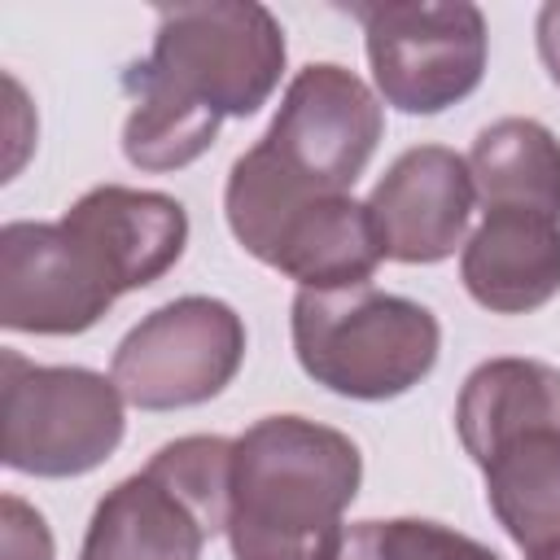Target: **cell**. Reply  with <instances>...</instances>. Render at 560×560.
Returning <instances> with one entry per match:
<instances>
[{"label": "cell", "instance_id": "obj_1", "mask_svg": "<svg viewBox=\"0 0 560 560\" xmlns=\"http://www.w3.org/2000/svg\"><path fill=\"white\" fill-rule=\"evenodd\" d=\"M284 31L258 0H201L158 9V35L144 61L122 79L131 114L122 153L140 171H179L197 162L223 118L258 114L284 74Z\"/></svg>", "mask_w": 560, "mask_h": 560}, {"label": "cell", "instance_id": "obj_2", "mask_svg": "<svg viewBox=\"0 0 560 560\" xmlns=\"http://www.w3.org/2000/svg\"><path fill=\"white\" fill-rule=\"evenodd\" d=\"M363 481L350 433L306 416H262L232 438V560H332Z\"/></svg>", "mask_w": 560, "mask_h": 560}, {"label": "cell", "instance_id": "obj_3", "mask_svg": "<svg viewBox=\"0 0 560 560\" xmlns=\"http://www.w3.org/2000/svg\"><path fill=\"white\" fill-rule=\"evenodd\" d=\"M455 433L508 538L525 556L560 547V368L516 354L477 363L455 402Z\"/></svg>", "mask_w": 560, "mask_h": 560}, {"label": "cell", "instance_id": "obj_4", "mask_svg": "<svg viewBox=\"0 0 560 560\" xmlns=\"http://www.w3.org/2000/svg\"><path fill=\"white\" fill-rule=\"evenodd\" d=\"M223 210L241 249L302 289L372 284L385 258L368 201L293 179L262 144L232 162Z\"/></svg>", "mask_w": 560, "mask_h": 560}, {"label": "cell", "instance_id": "obj_5", "mask_svg": "<svg viewBox=\"0 0 560 560\" xmlns=\"http://www.w3.org/2000/svg\"><path fill=\"white\" fill-rule=\"evenodd\" d=\"M289 328L302 372L359 402L407 394L433 372L442 350L433 311L376 284L298 289Z\"/></svg>", "mask_w": 560, "mask_h": 560}, {"label": "cell", "instance_id": "obj_6", "mask_svg": "<svg viewBox=\"0 0 560 560\" xmlns=\"http://www.w3.org/2000/svg\"><path fill=\"white\" fill-rule=\"evenodd\" d=\"M232 438L192 433L153 451L96 503L79 560H201L206 538L228 529Z\"/></svg>", "mask_w": 560, "mask_h": 560}, {"label": "cell", "instance_id": "obj_7", "mask_svg": "<svg viewBox=\"0 0 560 560\" xmlns=\"http://www.w3.org/2000/svg\"><path fill=\"white\" fill-rule=\"evenodd\" d=\"M4 468L26 477H83L101 468L122 433V394L92 368H44L18 350L0 354Z\"/></svg>", "mask_w": 560, "mask_h": 560}, {"label": "cell", "instance_id": "obj_8", "mask_svg": "<svg viewBox=\"0 0 560 560\" xmlns=\"http://www.w3.org/2000/svg\"><path fill=\"white\" fill-rule=\"evenodd\" d=\"M368 35L372 79L402 114H442L486 74V13L468 0H385L350 9Z\"/></svg>", "mask_w": 560, "mask_h": 560}, {"label": "cell", "instance_id": "obj_9", "mask_svg": "<svg viewBox=\"0 0 560 560\" xmlns=\"http://www.w3.org/2000/svg\"><path fill=\"white\" fill-rule=\"evenodd\" d=\"M245 363V319L206 293L149 311L114 350L109 376L140 411L210 402Z\"/></svg>", "mask_w": 560, "mask_h": 560}, {"label": "cell", "instance_id": "obj_10", "mask_svg": "<svg viewBox=\"0 0 560 560\" xmlns=\"http://www.w3.org/2000/svg\"><path fill=\"white\" fill-rule=\"evenodd\" d=\"M385 131L381 96L337 61L302 66L258 140L293 179L319 192H350Z\"/></svg>", "mask_w": 560, "mask_h": 560}, {"label": "cell", "instance_id": "obj_11", "mask_svg": "<svg viewBox=\"0 0 560 560\" xmlns=\"http://www.w3.org/2000/svg\"><path fill=\"white\" fill-rule=\"evenodd\" d=\"M122 289L101 254L61 219H13L0 228V324L9 332L74 337L88 332Z\"/></svg>", "mask_w": 560, "mask_h": 560}, {"label": "cell", "instance_id": "obj_12", "mask_svg": "<svg viewBox=\"0 0 560 560\" xmlns=\"http://www.w3.org/2000/svg\"><path fill=\"white\" fill-rule=\"evenodd\" d=\"M477 188L468 158L446 144H416L389 162L368 197L381 254L394 262L429 267L455 254L468 232Z\"/></svg>", "mask_w": 560, "mask_h": 560}, {"label": "cell", "instance_id": "obj_13", "mask_svg": "<svg viewBox=\"0 0 560 560\" xmlns=\"http://www.w3.org/2000/svg\"><path fill=\"white\" fill-rule=\"evenodd\" d=\"M61 223L101 254V262L109 267L122 293L162 280L188 245L184 206L153 188H127V184L88 188L61 214Z\"/></svg>", "mask_w": 560, "mask_h": 560}, {"label": "cell", "instance_id": "obj_14", "mask_svg": "<svg viewBox=\"0 0 560 560\" xmlns=\"http://www.w3.org/2000/svg\"><path fill=\"white\" fill-rule=\"evenodd\" d=\"M468 298L494 315H529L560 293V219L486 210L459 254Z\"/></svg>", "mask_w": 560, "mask_h": 560}, {"label": "cell", "instance_id": "obj_15", "mask_svg": "<svg viewBox=\"0 0 560 560\" xmlns=\"http://www.w3.org/2000/svg\"><path fill=\"white\" fill-rule=\"evenodd\" d=\"M477 201L486 210H529L560 219V140L534 118H499L468 149Z\"/></svg>", "mask_w": 560, "mask_h": 560}, {"label": "cell", "instance_id": "obj_16", "mask_svg": "<svg viewBox=\"0 0 560 560\" xmlns=\"http://www.w3.org/2000/svg\"><path fill=\"white\" fill-rule=\"evenodd\" d=\"M376 560H499L486 542L424 516H394V521H368Z\"/></svg>", "mask_w": 560, "mask_h": 560}, {"label": "cell", "instance_id": "obj_17", "mask_svg": "<svg viewBox=\"0 0 560 560\" xmlns=\"http://www.w3.org/2000/svg\"><path fill=\"white\" fill-rule=\"evenodd\" d=\"M0 538H4V560H52L48 521L18 494H4L0 503Z\"/></svg>", "mask_w": 560, "mask_h": 560}, {"label": "cell", "instance_id": "obj_18", "mask_svg": "<svg viewBox=\"0 0 560 560\" xmlns=\"http://www.w3.org/2000/svg\"><path fill=\"white\" fill-rule=\"evenodd\" d=\"M534 31H538V57H542L551 83L560 88V0H547L538 9V26Z\"/></svg>", "mask_w": 560, "mask_h": 560}, {"label": "cell", "instance_id": "obj_19", "mask_svg": "<svg viewBox=\"0 0 560 560\" xmlns=\"http://www.w3.org/2000/svg\"><path fill=\"white\" fill-rule=\"evenodd\" d=\"M332 560H376V547H372V529H368V521H359V525H350V529L341 534V542H337Z\"/></svg>", "mask_w": 560, "mask_h": 560}, {"label": "cell", "instance_id": "obj_20", "mask_svg": "<svg viewBox=\"0 0 560 560\" xmlns=\"http://www.w3.org/2000/svg\"><path fill=\"white\" fill-rule=\"evenodd\" d=\"M529 560H560V547H547V551H534Z\"/></svg>", "mask_w": 560, "mask_h": 560}]
</instances>
